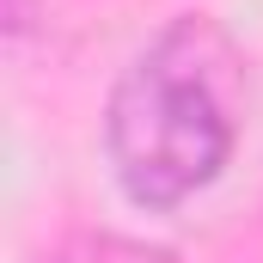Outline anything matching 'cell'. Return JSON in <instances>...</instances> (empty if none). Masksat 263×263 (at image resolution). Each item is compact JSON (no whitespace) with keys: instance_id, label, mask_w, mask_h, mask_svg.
Returning a JSON list of instances; mask_svg holds the SVG:
<instances>
[{"instance_id":"cell-1","label":"cell","mask_w":263,"mask_h":263,"mask_svg":"<svg viewBox=\"0 0 263 263\" xmlns=\"http://www.w3.org/2000/svg\"><path fill=\"white\" fill-rule=\"evenodd\" d=\"M239 98L245 73L227 31L202 12L172 18L117 73L104 104V159L117 190L147 214L202 196L239 153Z\"/></svg>"},{"instance_id":"cell-2","label":"cell","mask_w":263,"mask_h":263,"mask_svg":"<svg viewBox=\"0 0 263 263\" xmlns=\"http://www.w3.org/2000/svg\"><path fill=\"white\" fill-rule=\"evenodd\" d=\"M49 263H178L165 245H147V239H123V233H73L55 245Z\"/></svg>"}]
</instances>
